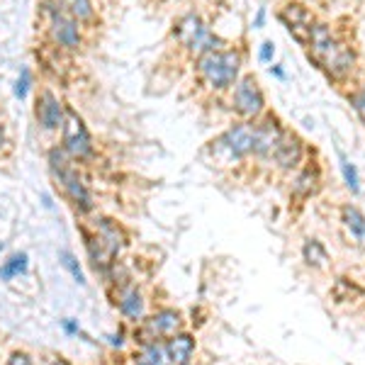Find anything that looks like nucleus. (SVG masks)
Here are the masks:
<instances>
[{"label": "nucleus", "mask_w": 365, "mask_h": 365, "mask_svg": "<svg viewBox=\"0 0 365 365\" xmlns=\"http://www.w3.org/2000/svg\"><path fill=\"white\" fill-rule=\"evenodd\" d=\"M353 105H356V110H358V115L363 117V122H365V88L358 96H353Z\"/></svg>", "instance_id": "obj_27"}, {"label": "nucleus", "mask_w": 365, "mask_h": 365, "mask_svg": "<svg viewBox=\"0 0 365 365\" xmlns=\"http://www.w3.org/2000/svg\"><path fill=\"white\" fill-rule=\"evenodd\" d=\"M280 20L285 22L287 32H290L299 44H304V46L309 44V39H312V15H309L307 8H302V5H297V3L285 5V8L280 10Z\"/></svg>", "instance_id": "obj_12"}, {"label": "nucleus", "mask_w": 365, "mask_h": 365, "mask_svg": "<svg viewBox=\"0 0 365 365\" xmlns=\"http://www.w3.org/2000/svg\"><path fill=\"white\" fill-rule=\"evenodd\" d=\"M66 117V105L58 100V96L51 88H42L34 98V122L44 132H58L63 127Z\"/></svg>", "instance_id": "obj_10"}, {"label": "nucleus", "mask_w": 365, "mask_h": 365, "mask_svg": "<svg viewBox=\"0 0 365 365\" xmlns=\"http://www.w3.org/2000/svg\"><path fill=\"white\" fill-rule=\"evenodd\" d=\"M117 307H120L122 317L129 322H141L144 319V297L134 285H125L117 292Z\"/></svg>", "instance_id": "obj_14"}, {"label": "nucleus", "mask_w": 365, "mask_h": 365, "mask_svg": "<svg viewBox=\"0 0 365 365\" xmlns=\"http://www.w3.org/2000/svg\"><path fill=\"white\" fill-rule=\"evenodd\" d=\"M317 180H319L317 170L307 168L304 173L297 175L295 182H292V192H295V195H299V197H307V195H312V192L317 190Z\"/></svg>", "instance_id": "obj_20"}, {"label": "nucleus", "mask_w": 365, "mask_h": 365, "mask_svg": "<svg viewBox=\"0 0 365 365\" xmlns=\"http://www.w3.org/2000/svg\"><path fill=\"white\" fill-rule=\"evenodd\" d=\"M182 319H180V312L175 309H161L156 312L154 317L149 319H141V329H139V341L141 344H158L161 339H170L180 331Z\"/></svg>", "instance_id": "obj_11"}, {"label": "nucleus", "mask_w": 365, "mask_h": 365, "mask_svg": "<svg viewBox=\"0 0 365 365\" xmlns=\"http://www.w3.org/2000/svg\"><path fill=\"white\" fill-rule=\"evenodd\" d=\"M173 39H175V44L182 46V49H187L195 56H202L205 51L217 49V44H220V39L210 32L207 25H205L202 17L197 13H185L175 20Z\"/></svg>", "instance_id": "obj_7"}, {"label": "nucleus", "mask_w": 365, "mask_h": 365, "mask_svg": "<svg viewBox=\"0 0 365 365\" xmlns=\"http://www.w3.org/2000/svg\"><path fill=\"white\" fill-rule=\"evenodd\" d=\"M29 268V256L25 251L20 253H13V256L8 258V261L0 266V280L10 282L13 278H17V275H25Z\"/></svg>", "instance_id": "obj_17"}, {"label": "nucleus", "mask_w": 365, "mask_h": 365, "mask_svg": "<svg viewBox=\"0 0 365 365\" xmlns=\"http://www.w3.org/2000/svg\"><path fill=\"white\" fill-rule=\"evenodd\" d=\"M270 71H273V73L278 76V78H285V71H282L280 66H273V68H270Z\"/></svg>", "instance_id": "obj_30"}, {"label": "nucleus", "mask_w": 365, "mask_h": 365, "mask_svg": "<svg viewBox=\"0 0 365 365\" xmlns=\"http://www.w3.org/2000/svg\"><path fill=\"white\" fill-rule=\"evenodd\" d=\"M61 149L78 161H91L96 156V144H93V137L88 132L83 117L76 113L73 108L66 105V117H63V127H61Z\"/></svg>", "instance_id": "obj_8"}, {"label": "nucleus", "mask_w": 365, "mask_h": 365, "mask_svg": "<svg viewBox=\"0 0 365 365\" xmlns=\"http://www.w3.org/2000/svg\"><path fill=\"white\" fill-rule=\"evenodd\" d=\"M46 163H49V173L54 178L56 187L63 192V197L68 200L78 212H91L93 210V195L88 190L83 175H81L76 161L71 158L61 146H54L46 154Z\"/></svg>", "instance_id": "obj_2"}, {"label": "nucleus", "mask_w": 365, "mask_h": 365, "mask_svg": "<svg viewBox=\"0 0 365 365\" xmlns=\"http://www.w3.org/2000/svg\"><path fill=\"white\" fill-rule=\"evenodd\" d=\"M61 13H66L68 17H73L78 25H83L88 29V25L96 22V5L93 0H51Z\"/></svg>", "instance_id": "obj_16"}, {"label": "nucleus", "mask_w": 365, "mask_h": 365, "mask_svg": "<svg viewBox=\"0 0 365 365\" xmlns=\"http://www.w3.org/2000/svg\"><path fill=\"white\" fill-rule=\"evenodd\" d=\"M197 76L210 86L212 91H227L237 86L241 71V54L237 49H210L202 56H197Z\"/></svg>", "instance_id": "obj_5"}, {"label": "nucleus", "mask_w": 365, "mask_h": 365, "mask_svg": "<svg viewBox=\"0 0 365 365\" xmlns=\"http://www.w3.org/2000/svg\"><path fill=\"white\" fill-rule=\"evenodd\" d=\"M275 56V44L273 42H263L261 44V51H258V58H261L263 63H270Z\"/></svg>", "instance_id": "obj_25"}, {"label": "nucleus", "mask_w": 365, "mask_h": 365, "mask_svg": "<svg viewBox=\"0 0 365 365\" xmlns=\"http://www.w3.org/2000/svg\"><path fill=\"white\" fill-rule=\"evenodd\" d=\"M8 365H32V358L25 351H15L13 356L8 358Z\"/></svg>", "instance_id": "obj_26"}, {"label": "nucleus", "mask_w": 365, "mask_h": 365, "mask_svg": "<svg viewBox=\"0 0 365 365\" xmlns=\"http://www.w3.org/2000/svg\"><path fill=\"white\" fill-rule=\"evenodd\" d=\"M63 331H66V334H78V324L66 319V322H63Z\"/></svg>", "instance_id": "obj_29"}, {"label": "nucleus", "mask_w": 365, "mask_h": 365, "mask_svg": "<svg viewBox=\"0 0 365 365\" xmlns=\"http://www.w3.org/2000/svg\"><path fill=\"white\" fill-rule=\"evenodd\" d=\"M302 256H304V261H307V266H312V268H324L329 263V253L322 246V241H317V239L304 241Z\"/></svg>", "instance_id": "obj_19"}, {"label": "nucleus", "mask_w": 365, "mask_h": 365, "mask_svg": "<svg viewBox=\"0 0 365 365\" xmlns=\"http://www.w3.org/2000/svg\"><path fill=\"white\" fill-rule=\"evenodd\" d=\"M307 46H312V58H314L331 78H346L353 71V63H356L353 49L346 42H341L327 25L312 27V39Z\"/></svg>", "instance_id": "obj_1"}, {"label": "nucleus", "mask_w": 365, "mask_h": 365, "mask_svg": "<svg viewBox=\"0 0 365 365\" xmlns=\"http://www.w3.org/2000/svg\"><path fill=\"white\" fill-rule=\"evenodd\" d=\"M263 25H266V8L258 10L256 20H253V27H263Z\"/></svg>", "instance_id": "obj_28"}, {"label": "nucleus", "mask_w": 365, "mask_h": 365, "mask_svg": "<svg viewBox=\"0 0 365 365\" xmlns=\"http://www.w3.org/2000/svg\"><path fill=\"white\" fill-rule=\"evenodd\" d=\"M29 88H32V71H29V66H25L20 71V76H17V81H15V98H20V100H25L27 98V93H29Z\"/></svg>", "instance_id": "obj_23"}, {"label": "nucleus", "mask_w": 365, "mask_h": 365, "mask_svg": "<svg viewBox=\"0 0 365 365\" xmlns=\"http://www.w3.org/2000/svg\"><path fill=\"white\" fill-rule=\"evenodd\" d=\"M166 361L170 365H190V358L195 353V339L190 334H175V336L166 339Z\"/></svg>", "instance_id": "obj_13"}, {"label": "nucleus", "mask_w": 365, "mask_h": 365, "mask_svg": "<svg viewBox=\"0 0 365 365\" xmlns=\"http://www.w3.org/2000/svg\"><path fill=\"white\" fill-rule=\"evenodd\" d=\"M253 146H256V127L249 125V122L229 127L225 134H220L215 141H210V151L215 156V161L225 163V166L253 154Z\"/></svg>", "instance_id": "obj_6"}, {"label": "nucleus", "mask_w": 365, "mask_h": 365, "mask_svg": "<svg viewBox=\"0 0 365 365\" xmlns=\"http://www.w3.org/2000/svg\"><path fill=\"white\" fill-rule=\"evenodd\" d=\"M232 105L244 120H256V117H261L263 108H266V98H263V91H261V86H258L256 76H244L241 81H237Z\"/></svg>", "instance_id": "obj_9"}, {"label": "nucleus", "mask_w": 365, "mask_h": 365, "mask_svg": "<svg viewBox=\"0 0 365 365\" xmlns=\"http://www.w3.org/2000/svg\"><path fill=\"white\" fill-rule=\"evenodd\" d=\"M339 166H341V173H344V180L349 185L351 192H361V178H358V168L351 163V158L339 151Z\"/></svg>", "instance_id": "obj_21"}, {"label": "nucleus", "mask_w": 365, "mask_h": 365, "mask_svg": "<svg viewBox=\"0 0 365 365\" xmlns=\"http://www.w3.org/2000/svg\"><path fill=\"white\" fill-rule=\"evenodd\" d=\"M86 249L98 273H108L115 266L117 256L125 249V232L113 220H98L93 229H83Z\"/></svg>", "instance_id": "obj_3"}, {"label": "nucleus", "mask_w": 365, "mask_h": 365, "mask_svg": "<svg viewBox=\"0 0 365 365\" xmlns=\"http://www.w3.org/2000/svg\"><path fill=\"white\" fill-rule=\"evenodd\" d=\"M13 151V141H10L8 132H5V125H0V158H5Z\"/></svg>", "instance_id": "obj_24"}, {"label": "nucleus", "mask_w": 365, "mask_h": 365, "mask_svg": "<svg viewBox=\"0 0 365 365\" xmlns=\"http://www.w3.org/2000/svg\"><path fill=\"white\" fill-rule=\"evenodd\" d=\"M0 249H3V244H0Z\"/></svg>", "instance_id": "obj_32"}, {"label": "nucleus", "mask_w": 365, "mask_h": 365, "mask_svg": "<svg viewBox=\"0 0 365 365\" xmlns=\"http://www.w3.org/2000/svg\"><path fill=\"white\" fill-rule=\"evenodd\" d=\"M341 220H344V227L349 229V234L353 239L365 241V215L361 210L349 205V207H344V212H341Z\"/></svg>", "instance_id": "obj_18"}, {"label": "nucleus", "mask_w": 365, "mask_h": 365, "mask_svg": "<svg viewBox=\"0 0 365 365\" xmlns=\"http://www.w3.org/2000/svg\"><path fill=\"white\" fill-rule=\"evenodd\" d=\"M273 161L285 170L295 168L297 163L302 161V144H299V139L295 134H287V132L282 134L278 149H275V154H273Z\"/></svg>", "instance_id": "obj_15"}, {"label": "nucleus", "mask_w": 365, "mask_h": 365, "mask_svg": "<svg viewBox=\"0 0 365 365\" xmlns=\"http://www.w3.org/2000/svg\"><path fill=\"white\" fill-rule=\"evenodd\" d=\"M58 261H61V266L66 268L71 275H73V280L78 282V285H86V275H83V270H81L73 253H71V251H58Z\"/></svg>", "instance_id": "obj_22"}, {"label": "nucleus", "mask_w": 365, "mask_h": 365, "mask_svg": "<svg viewBox=\"0 0 365 365\" xmlns=\"http://www.w3.org/2000/svg\"><path fill=\"white\" fill-rule=\"evenodd\" d=\"M39 20H42V29L46 34V42L56 49L66 51V54H76L83 46L86 27L78 25L73 17L56 8L51 0H42L39 3Z\"/></svg>", "instance_id": "obj_4"}, {"label": "nucleus", "mask_w": 365, "mask_h": 365, "mask_svg": "<svg viewBox=\"0 0 365 365\" xmlns=\"http://www.w3.org/2000/svg\"><path fill=\"white\" fill-rule=\"evenodd\" d=\"M51 365H66V361H54V363H51Z\"/></svg>", "instance_id": "obj_31"}]
</instances>
